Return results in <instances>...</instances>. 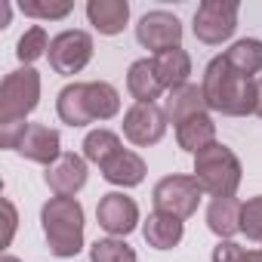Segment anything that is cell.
<instances>
[{"mask_svg": "<svg viewBox=\"0 0 262 262\" xmlns=\"http://www.w3.org/2000/svg\"><path fill=\"white\" fill-rule=\"evenodd\" d=\"M176 142H179V148H185L191 155H198L207 145H213L216 142V123H213V117L210 114H198V117H188L185 123H179L176 126Z\"/></svg>", "mask_w": 262, "mask_h": 262, "instance_id": "cell-20", "label": "cell"}, {"mask_svg": "<svg viewBox=\"0 0 262 262\" xmlns=\"http://www.w3.org/2000/svg\"><path fill=\"white\" fill-rule=\"evenodd\" d=\"M40 102V74L34 68L10 71L0 83V126L22 123Z\"/></svg>", "mask_w": 262, "mask_h": 262, "instance_id": "cell-5", "label": "cell"}, {"mask_svg": "<svg viewBox=\"0 0 262 262\" xmlns=\"http://www.w3.org/2000/svg\"><path fill=\"white\" fill-rule=\"evenodd\" d=\"M102 176L111 185H123V188H133L145 179V161L133 151H117L108 164H102Z\"/></svg>", "mask_w": 262, "mask_h": 262, "instance_id": "cell-17", "label": "cell"}, {"mask_svg": "<svg viewBox=\"0 0 262 262\" xmlns=\"http://www.w3.org/2000/svg\"><path fill=\"white\" fill-rule=\"evenodd\" d=\"M136 37L145 50H155V53H164V50H173L179 47L182 40V22L167 13V10H151L139 19L136 25Z\"/></svg>", "mask_w": 262, "mask_h": 262, "instance_id": "cell-10", "label": "cell"}, {"mask_svg": "<svg viewBox=\"0 0 262 262\" xmlns=\"http://www.w3.org/2000/svg\"><path fill=\"white\" fill-rule=\"evenodd\" d=\"M237 28V4L234 0H204L194 13V37L201 43H222Z\"/></svg>", "mask_w": 262, "mask_h": 262, "instance_id": "cell-7", "label": "cell"}, {"mask_svg": "<svg viewBox=\"0 0 262 262\" xmlns=\"http://www.w3.org/2000/svg\"><path fill=\"white\" fill-rule=\"evenodd\" d=\"M56 111L62 117V123L68 126H86L93 120H108L120 111V96L111 83L105 80H93V83H68L59 99H56Z\"/></svg>", "mask_w": 262, "mask_h": 262, "instance_id": "cell-2", "label": "cell"}, {"mask_svg": "<svg viewBox=\"0 0 262 262\" xmlns=\"http://www.w3.org/2000/svg\"><path fill=\"white\" fill-rule=\"evenodd\" d=\"M213 262H250V250L234 241H219V247L213 250Z\"/></svg>", "mask_w": 262, "mask_h": 262, "instance_id": "cell-28", "label": "cell"}, {"mask_svg": "<svg viewBox=\"0 0 262 262\" xmlns=\"http://www.w3.org/2000/svg\"><path fill=\"white\" fill-rule=\"evenodd\" d=\"M241 210H244V204L237 198H213L207 207L210 231L219 234L222 241H228L234 231H241Z\"/></svg>", "mask_w": 262, "mask_h": 262, "instance_id": "cell-18", "label": "cell"}, {"mask_svg": "<svg viewBox=\"0 0 262 262\" xmlns=\"http://www.w3.org/2000/svg\"><path fill=\"white\" fill-rule=\"evenodd\" d=\"M164 133H167V114L155 102L151 105L136 102L123 114V136L133 145H155L164 139Z\"/></svg>", "mask_w": 262, "mask_h": 262, "instance_id": "cell-9", "label": "cell"}, {"mask_svg": "<svg viewBox=\"0 0 262 262\" xmlns=\"http://www.w3.org/2000/svg\"><path fill=\"white\" fill-rule=\"evenodd\" d=\"M0 262H19L16 256H4V259H0Z\"/></svg>", "mask_w": 262, "mask_h": 262, "instance_id": "cell-34", "label": "cell"}, {"mask_svg": "<svg viewBox=\"0 0 262 262\" xmlns=\"http://www.w3.org/2000/svg\"><path fill=\"white\" fill-rule=\"evenodd\" d=\"M117 151H123V148H120L117 133H111V129H93V133L83 139V158L99 164V167L108 164Z\"/></svg>", "mask_w": 262, "mask_h": 262, "instance_id": "cell-23", "label": "cell"}, {"mask_svg": "<svg viewBox=\"0 0 262 262\" xmlns=\"http://www.w3.org/2000/svg\"><path fill=\"white\" fill-rule=\"evenodd\" d=\"M155 71L161 77V83L167 90H176L182 83H188V74H191V59L182 47H173V50H164L155 56Z\"/></svg>", "mask_w": 262, "mask_h": 262, "instance_id": "cell-21", "label": "cell"}, {"mask_svg": "<svg viewBox=\"0 0 262 262\" xmlns=\"http://www.w3.org/2000/svg\"><path fill=\"white\" fill-rule=\"evenodd\" d=\"M47 185L56 198H74L86 185V161L65 151L53 167H47Z\"/></svg>", "mask_w": 262, "mask_h": 262, "instance_id": "cell-13", "label": "cell"}, {"mask_svg": "<svg viewBox=\"0 0 262 262\" xmlns=\"http://www.w3.org/2000/svg\"><path fill=\"white\" fill-rule=\"evenodd\" d=\"M25 161H34V164H43V167H53L65 151H62V139H59V129H50L43 123H28L25 136L16 148Z\"/></svg>", "mask_w": 262, "mask_h": 262, "instance_id": "cell-12", "label": "cell"}, {"mask_svg": "<svg viewBox=\"0 0 262 262\" xmlns=\"http://www.w3.org/2000/svg\"><path fill=\"white\" fill-rule=\"evenodd\" d=\"M90 25H96L99 34H120L126 19H129V4L126 0H90L86 4Z\"/></svg>", "mask_w": 262, "mask_h": 262, "instance_id": "cell-15", "label": "cell"}, {"mask_svg": "<svg viewBox=\"0 0 262 262\" xmlns=\"http://www.w3.org/2000/svg\"><path fill=\"white\" fill-rule=\"evenodd\" d=\"M204 108H207V99H204V86H198V83H182V86L170 90L167 99H164V114L176 126L185 123L188 117L207 114Z\"/></svg>", "mask_w": 262, "mask_h": 262, "instance_id": "cell-14", "label": "cell"}, {"mask_svg": "<svg viewBox=\"0 0 262 262\" xmlns=\"http://www.w3.org/2000/svg\"><path fill=\"white\" fill-rule=\"evenodd\" d=\"M90 259L93 262H136V253L129 244L117 241V237H105V241H96L93 250H90Z\"/></svg>", "mask_w": 262, "mask_h": 262, "instance_id": "cell-25", "label": "cell"}, {"mask_svg": "<svg viewBox=\"0 0 262 262\" xmlns=\"http://www.w3.org/2000/svg\"><path fill=\"white\" fill-rule=\"evenodd\" d=\"M142 234H145V241H148L155 250H173V247L182 241L185 228H182V219H176V216H170V213H158V210H155V213H148Z\"/></svg>", "mask_w": 262, "mask_h": 262, "instance_id": "cell-19", "label": "cell"}, {"mask_svg": "<svg viewBox=\"0 0 262 262\" xmlns=\"http://www.w3.org/2000/svg\"><path fill=\"white\" fill-rule=\"evenodd\" d=\"M4 213H7V234H4V244L13 241V231H16V207L10 201H4Z\"/></svg>", "mask_w": 262, "mask_h": 262, "instance_id": "cell-30", "label": "cell"}, {"mask_svg": "<svg viewBox=\"0 0 262 262\" xmlns=\"http://www.w3.org/2000/svg\"><path fill=\"white\" fill-rule=\"evenodd\" d=\"M250 262H262V250H250Z\"/></svg>", "mask_w": 262, "mask_h": 262, "instance_id": "cell-33", "label": "cell"}, {"mask_svg": "<svg viewBox=\"0 0 262 262\" xmlns=\"http://www.w3.org/2000/svg\"><path fill=\"white\" fill-rule=\"evenodd\" d=\"M96 219H99V225L108 231V234H129L136 228V222H139V207H136V201L133 198H126V194H120V191H111V194H105L102 201H99V207H96Z\"/></svg>", "mask_w": 262, "mask_h": 262, "instance_id": "cell-11", "label": "cell"}, {"mask_svg": "<svg viewBox=\"0 0 262 262\" xmlns=\"http://www.w3.org/2000/svg\"><path fill=\"white\" fill-rule=\"evenodd\" d=\"M50 253L59 259L77 256L83 247V207L74 198H50L40 210Z\"/></svg>", "mask_w": 262, "mask_h": 262, "instance_id": "cell-3", "label": "cell"}, {"mask_svg": "<svg viewBox=\"0 0 262 262\" xmlns=\"http://www.w3.org/2000/svg\"><path fill=\"white\" fill-rule=\"evenodd\" d=\"M25 129H28V123L22 120V123H4L0 126V148H19V142H22V136H25Z\"/></svg>", "mask_w": 262, "mask_h": 262, "instance_id": "cell-29", "label": "cell"}, {"mask_svg": "<svg viewBox=\"0 0 262 262\" xmlns=\"http://www.w3.org/2000/svg\"><path fill=\"white\" fill-rule=\"evenodd\" d=\"M241 231L250 241L262 244V194L259 198H250L244 204V210H241Z\"/></svg>", "mask_w": 262, "mask_h": 262, "instance_id": "cell-27", "label": "cell"}, {"mask_svg": "<svg viewBox=\"0 0 262 262\" xmlns=\"http://www.w3.org/2000/svg\"><path fill=\"white\" fill-rule=\"evenodd\" d=\"M201 182L194 176H164L155 191H151V201H155V210L158 213H170L176 219H188L198 213V204H201Z\"/></svg>", "mask_w": 262, "mask_h": 262, "instance_id": "cell-6", "label": "cell"}, {"mask_svg": "<svg viewBox=\"0 0 262 262\" xmlns=\"http://www.w3.org/2000/svg\"><path fill=\"white\" fill-rule=\"evenodd\" d=\"M126 90H129V96H133L136 102H145V105H151L164 93V83H161V77L155 71V59H139V62L129 65Z\"/></svg>", "mask_w": 262, "mask_h": 262, "instance_id": "cell-16", "label": "cell"}, {"mask_svg": "<svg viewBox=\"0 0 262 262\" xmlns=\"http://www.w3.org/2000/svg\"><path fill=\"white\" fill-rule=\"evenodd\" d=\"M204 99L207 108L228 114V117H244V114H256V80L237 74L225 56H216L207 71H204Z\"/></svg>", "mask_w": 262, "mask_h": 262, "instance_id": "cell-1", "label": "cell"}, {"mask_svg": "<svg viewBox=\"0 0 262 262\" xmlns=\"http://www.w3.org/2000/svg\"><path fill=\"white\" fill-rule=\"evenodd\" d=\"M256 114L262 117V77L256 80Z\"/></svg>", "mask_w": 262, "mask_h": 262, "instance_id": "cell-31", "label": "cell"}, {"mask_svg": "<svg viewBox=\"0 0 262 262\" xmlns=\"http://www.w3.org/2000/svg\"><path fill=\"white\" fill-rule=\"evenodd\" d=\"M50 65L56 74H77L93 59V37L86 31H62L50 43Z\"/></svg>", "mask_w": 262, "mask_h": 262, "instance_id": "cell-8", "label": "cell"}, {"mask_svg": "<svg viewBox=\"0 0 262 262\" xmlns=\"http://www.w3.org/2000/svg\"><path fill=\"white\" fill-rule=\"evenodd\" d=\"M222 56H225V62H228L237 74H244V77H253V74L262 71V40L244 37V40H237L231 50H225Z\"/></svg>", "mask_w": 262, "mask_h": 262, "instance_id": "cell-22", "label": "cell"}, {"mask_svg": "<svg viewBox=\"0 0 262 262\" xmlns=\"http://www.w3.org/2000/svg\"><path fill=\"white\" fill-rule=\"evenodd\" d=\"M50 37H47V31L40 28V25H34V28H28L22 37H19V43H16V56H19V62H25V65H31V62H37L43 53H50Z\"/></svg>", "mask_w": 262, "mask_h": 262, "instance_id": "cell-24", "label": "cell"}, {"mask_svg": "<svg viewBox=\"0 0 262 262\" xmlns=\"http://www.w3.org/2000/svg\"><path fill=\"white\" fill-rule=\"evenodd\" d=\"M10 25V4H4V13H0V28Z\"/></svg>", "mask_w": 262, "mask_h": 262, "instance_id": "cell-32", "label": "cell"}, {"mask_svg": "<svg viewBox=\"0 0 262 262\" xmlns=\"http://www.w3.org/2000/svg\"><path fill=\"white\" fill-rule=\"evenodd\" d=\"M22 13L34 16V19H65L71 13L68 0H22Z\"/></svg>", "mask_w": 262, "mask_h": 262, "instance_id": "cell-26", "label": "cell"}, {"mask_svg": "<svg viewBox=\"0 0 262 262\" xmlns=\"http://www.w3.org/2000/svg\"><path fill=\"white\" fill-rule=\"evenodd\" d=\"M194 179L213 198H234L241 185V161L228 145L213 142L194 155Z\"/></svg>", "mask_w": 262, "mask_h": 262, "instance_id": "cell-4", "label": "cell"}]
</instances>
